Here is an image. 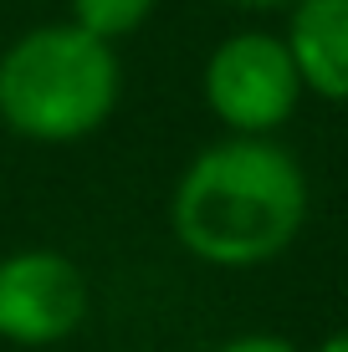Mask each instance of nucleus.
Here are the masks:
<instances>
[{
  "label": "nucleus",
  "instance_id": "f257e3e1",
  "mask_svg": "<svg viewBox=\"0 0 348 352\" xmlns=\"http://www.w3.org/2000/svg\"><path fill=\"white\" fill-rule=\"evenodd\" d=\"M307 174L277 138L205 143L170 194V230L215 271H251L292 250L307 225Z\"/></svg>",
  "mask_w": 348,
  "mask_h": 352
},
{
  "label": "nucleus",
  "instance_id": "f03ea898",
  "mask_svg": "<svg viewBox=\"0 0 348 352\" xmlns=\"http://www.w3.org/2000/svg\"><path fill=\"white\" fill-rule=\"evenodd\" d=\"M123 97L118 52L72 21L31 26L0 52V123L31 143H77Z\"/></svg>",
  "mask_w": 348,
  "mask_h": 352
},
{
  "label": "nucleus",
  "instance_id": "7ed1b4c3",
  "mask_svg": "<svg viewBox=\"0 0 348 352\" xmlns=\"http://www.w3.org/2000/svg\"><path fill=\"white\" fill-rule=\"evenodd\" d=\"M303 102V77L292 67L282 36L236 31L225 36L205 62V107L236 138H272L292 123Z\"/></svg>",
  "mask_w": 348,
  "mask_h": 352
},
{
  "label": "nucleus",
  "instance_id": "20e7f679",
  "mask_svg": "<svg viewBox=\"0 0 348 352\" xmlns=\"http://www.w3.org/2000/svg\"><path fill=\"white\" fill-rule=\"evenodd\" d=\"M88 276L62 250H16L0 261V342L52 347L88 322Z\"/></svg>",
  "mask_w": 348,
  "mask_h": 352
},
{
  "label": "nucleus",
  "instance_id": "39448f33",
  "mask_svg": "<svg viewBox=\"0 0 348 352\" xmlns=\"http://www.w3.org/2000/svg\"><path fill=\"white\" fill-rule=\"evenodd\" d=\"M287 52L303 92L323 102H348V0H292Z\"/></svg>",
  "mask_w": 348,
  "mask_h": 352
},
{
  "label": "nucleus",
  "instance_id": "423d86ee",
  "mask_svg": "<svg viewBox=\"0 0 348 352\" xmlns=\"http://www.w3.org/2000/svg\"><path fill=\"white\" fill-rule=\"evenodd\" d=\"M154 6L159 0H67V10H72V26H82L88 36H98V41L108 46H118L123 36H134L143 21L154 16Z\"/></svg>",
  "mask_w": 348,
  "mask_h": 352
},
{
  "label": "nucleus",
  "instance_id": "0eeeda50",
  "mask_svg": "<svg viewBox=\"0 0 348 352\" xmlns=\"http://www.w3.org/2000/svg\"><path fill=\"white\" fill-rule=\"evenodd\" d=\"M215 352H297L287 337L277 332H246V337H231V342H221Z\"/></svg>",
  "mask_w": 348,
  "mask_h": 352
},
{
  "label": "nucleus",
  "instance_id": "6e6552de",
  "mask_svg": "<svg viewBox=\"0 0 348 352\" xmlns=\"http://www.w3.org/2000/svg\"><path fill=\"white\" fill-rule=\"evenodd\" d=\"M318 352H348V327H343V332H333V337H323Z\"/></svg>",
  "mask_w": 348,
  "mask_h": 352
},
{
  "label": "nucleus",
  "instance_id": "1a4fd4ad",
  "mask_svg": "<svg viewBox=\"0 0 348 352\" xmlns=\"http://www.w3.org/2000/svg\"><path fill=\"white\" fill-rule=\"evenodd\" d=\"M231 6H246V10H277V6H292V0H231Z\"/></svg>",
  "mask_w": 348,
  "mask_h": 352
}]
</instances>
